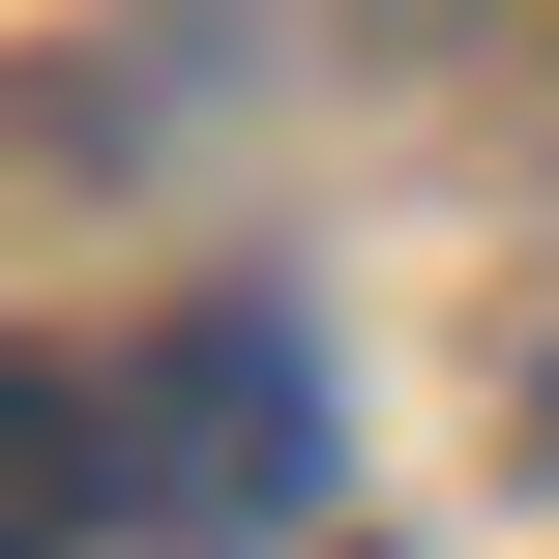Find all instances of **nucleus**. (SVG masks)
Wrapping results in <instances>:
<instances>
[{
    "label": "nucleus",
    "mask_w": 559,
    "mask_h": 559,
    "mask_svg": "<svg viewBox=\"0 0 559 559\" xmlns=\"http://www.w3.org/2000/svg\"><path fill=\"white\" fill-rule=\"evenodd\" d=\"M295 472H324V383H295V324H265V295H236V324H177V383H147V501H177V531H265Z\"/></svg>",
    "instance_id": "nucleus-1"
},
{
    "label": "nucleus",
    "mask_w": 559,
    "mask_h": 559,
    "mask_svg": "<svg viewBox=\"0 0 559 559\" xmlns=\"http://www.w3.org/2000/svg\"><path fill=\"white\" fill-rule=\"evenodd\" d=\"M88 472H118V442H88V383H29V354H0V559L88 531Z\"/></svg>",
    "instance_id": "nucleus-2"
}]
</instances>
